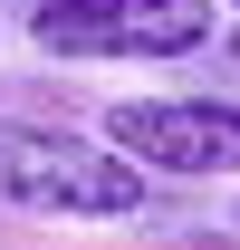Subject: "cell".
Returning a JSON list of instances; mask_svg holds the SVG:
<instances>
[{
  "label": "cell",
  "mask_w": 240,
  "mask_h": 250,
  "mask_svg": "<svg viewBox=\"0 0 240 250\" xmlns=\"http://www.w3.org/2000/svg\"><path fill=\"white\" fill-rule=\"evenodd\" d=\"M231 10H240V0H231Z\"/></svg>",
  "instance_id": "6"
},
{
  "label": "cell",
  "mask_w": 240,
  "mask_h": 250,
  "mask_svg": "<svg viewBox=\"0 0 240 250\" xmlns=\"http://www.w3.org/2000/svg\"><path fill=\"white\" fill-rule=\"evenodd\" d=\"M211 0H39L29 48L58 67H116V58H192L211 48Z\"/></svg>",
  "instance_id": "2"
},
{
  "label": "cell",
  "mask_w": 240,
  "mask_h": 250,
  "mask_svg": "<svg viewBox=\"0 0 240 250\" xmlns=\"http://www.w3.org/2000/svg\"><path fill=\"white\" fill-rule=\"evenodd\" d=\"M231 231H240V202H231Z\"/></svg>",
  "instance_id": "5"
},
{
  "label": "cell",
  "mask_w": 240,
  "mask_h": 250,
  "mask_svg": "<svg viewBox=\"0 0 240 250\" xmlns=\"http://www.w3.org/2000/svg\"><path fill=\"white\" fill-rule=\"evenodd\" d=\"M0 202L29 221H144L163 212V173H144L125 145H77L58 125H20V135H0Z\"/></svg>",
  "instance_id": "1"
},
{
  "label": "cell",
  "mask_w": 240,
  "mask_h": 250,
  "mask_svg": "<svg viewBox=\"0 0 240 250\" xmlns=\"http://www.w3.org/2000/svg\"><path fill=\"white\" fill-rule=\"evenodd\" d=\"M231 58H240V29H231Z\"/></svg>",
  "instance_id": "4"
},
{
  "label": "cell",
  "mask_w": 240,
  "mask_h": 250,
  "mask_svg": "<svg viewBox=\"0 0 240 250\" xmlns=\"http://www.w3.org/2000/svg\"><path fill=\"white\" fill-rule=\"evenodd\" d=\"M106 145L163 183H221L240 173V96H125L106 106Z\"/></svg>",
  "instance_id": "3"
}]
</instances>
